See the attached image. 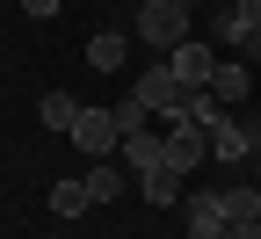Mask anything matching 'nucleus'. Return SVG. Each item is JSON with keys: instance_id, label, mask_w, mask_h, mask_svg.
Wrapping results in <instances>:
<instances>
[{"instance_id": "4", "label": "nucleus", "mask_w": 261, "mask_h": 239, "mask_svg": "<svg viewBox=\"0 0 261 239\" xmlns=\"http://www.w3.org/2000/svg\"><path fill=\"white\" fill-rule=\"evenodd\" d=\"M254 29H261V0H218V15H211V44L218 51H240Z\"/></svg>"}, {"instance_id": "19", "label": "nucleus", "mask_w": 261, "mask_h": 239, "mask_svg": "<svg viewBox=\"0 0 261 239\" xmlns=\"http://www.w3.org/2000/svg\"><path fill=\"white\" fill-rule=\"evenodd\" d=\"M58 8H65V0H22V15H37V22H51Z\"/></svg>"}, {"instance_id": "16", "label": "nucleus", "mask_w": 261, "mask_h": 239, "mask_svg": "<svg viewBox=\"0 0 261 239\" xmlns=\"http://www.w3.org/2000/svg\"><path fill=\"white\" fill-rule=\"evenodd\" d=\"M218 203H225V218H261L254 181H225V189H218Z\"/></svg>"}, {"instance_id": "7", "label": "nucleus", "mask_w": 261, "mask_h": 239, "mask_svg": "<svg viewBox=\"0 0 261 239\" xmlns=\"http://www.w3.org/2000/svg\"><path fill=\"white\" fill-rule=\"evenodd\" d=\"M167 65H174L181 87H211V73H218V44H196V37H189V44L167 51Z\"/></svg>"}, {"instance_id": "10", "label": "nucleus", "mask_w": 261, "mask_h": 239, "mask_svg": "<svg viewBox=\"0 0 261 239\" xmlns=\"http://www.w3.org/2000/svg\"><path fill=\"white\" fill-rule=\"evenodd\" d=\"M80 109H87V101H73L65 87H44V101H37V116H44V130H58V138H73V123H80Z\"/></svg>"}, {"instance_id": "2", "label": "nucleus", "mask_w": 261, "mask_h": 239, "mask_svg": "<svg viewBox=\"0 0 261 239\" xmlns=\"http://www.w3.org/2000/svg\"><path fill=\"white\" fill-rule=\"evenodd\" d=\"M138 37H145L152 51L189 44V8H181V0H138Z\"/></svg>"}, {"instance_id": "20", "label": "nucleus", "mask_w": 261, "mask_h": 239, "mask_svg": "<svg viewBox=\"0 0 261 239\" xmlns=\"http://www.w3.org/2000/svg\"><path fill=\"white\" fill-rule=\"evenodd\" d=\"M240 123H247V145L261 152V116H240Z\"/></svg>"}, {"instance_id": "11", "label": "nucleus", "mask_w": 261, "mask_h": 239, "mask_svg": "<svg viewBox=\"0 0 261 239\" xmlns=\"http://www.w3.org/2000/svg\"><path fill=\"white\" fill-rule=\"evenodd\" d=\"M116 160L130 167V174H145V167H167V152H160V130H130V138L116 145Z\"/></svg>"}, {"instance_id": "12", "label": "nucleus", "mask_w": 261, "mask_h": 239, "mask_svg": "<svg viewBox=\"0 0 261 239\" xmlns=\"http://www.w3.org/2000/svg\"><path fill=\"white\" fill-rule=\"evenodd\" d=\"M123 51H130V37H123V29H94V37H87V65H94V73H116V65H123Z\"/></svg>"}, {"instance_id": "8", "label": "nucleus", "mask_w": 261, "mask_h": 239, "mask_svg": "<svg viewBox=\"0 0 261 239\" xmlns=\"http://www.w3.org/2000/svg\"><path fill=\"white\" fill-rule=\"evenodd\" d=\"M211 94L225 101V109H240V101L254 94V65H247V58H218V73H211Z\"/></svg>"}, {"instance_id": "21", "label": "nucleus", "mask_w": 261, "mask_h": 239, "mask_svg": "<svg viewBox=\"0 0 261 239\" xmlns=\"http://www.w3.org/2000/svg\"><path fill=\"white\" fill-rule=\"evenodd\" d=\"M240 58H261V29H254V37H247V44H240Z\"/></svg>"}, {"instance_id": "6", "label": "nucleus", "mask_w": 261, "mask_h": 239, "mask_svg": "<svg viewBox=\"0 0 261 239\" xmlns=\"http://www.w3.org/2000/svg\"><path fill=\"white\" fill-rule=\"evenodd\" d=\"M181 225H189V239H225V203H218V189H196V196H181Z\"/></svg>"}, {"instance_id": "15", "label": "nucleus", "mask_w": 261, "mask_h": 239, "mask_svg": "<svg viewBox=\"0 0 261 239\" xmlns=\"http://www.w3.org/2000/svg\"><path fill=\"white\" fill-rule=\"evenodd\" d=\"M51 210H58V218H80V210H94L87 181H80V174H73V181H51Z\"/></svg>"}, {"instance_id": "13", "label": "nucleus", "mask_w": 261, "mask_h": 239, "mask_svg": "<svg viewBox=\"0 0 261 239\" xmlns=\"http://www.w3.org/2000/svg\"><path fill=\"white\" fill-rule=\"evenodd\" d=\"M138 196L152 203V210H167V203H181V174H174V167H145V174H138Z\"/></svg>"}, {"instance_id": "22", "label": "nucleus", "mask_w": 261, "mask_h": 239, "mask_svg": "<svg viewBox=\"0 0 261 239\" xmlns=\"http://www.w3.org/2000/svg\"><path fill=\"white\" fill-rule=\"evenodd\" d=\"M181 8H218V0H181Z\"/></svg>"}, {"instance_id": "5", "label": "nucleus", "mask_w": 261, "mask_h": 239, "mask_svg": "<svg viewBox=\"0 0 261 239\" xmlns=\"http://www.w3.org/2000/svg\"><path fill=\"white\" fill-rule=\"evenodd\" d=\"M73 145H80L87 160H116L123 130H116V116H109V109H80V123H73Z\"/></svg>"}, {"instance_id": "23", "label": "nucleus", "mask_w": 261, "mask_h": 239, "mask_svg": "<svg viewBox=\"0 0 261 239\" xmlns=\"http://www.w3.org/2000/svg\"><path fill=\"white\" fill-rule=\"evenodd\" d=\"M254 196H261V181H254Z\"/></svg>"}, {"instance_id": "17", "label": "nucleus", "mask_w": 261, "mask_h": 239, "mask_svg": "<svg viewBox=\"0 0 261 239\" xmlns=\"http://www.w3.org/2000/svg\"><path fill=\"white\" fill-rule=\"evenodd\" d=\"M109 116H116V130H123V138H130V130H152V109H145L138 94H123L116 109H109Z\"/></svg>"}, {"instance_id": "3", "label": "nucleus", "mask_w": 261, "mask_h": 239, "mask_svg": "<svg viewBox=\"0 0 261 239\" xmlns=\"http://www.w3.org/2000/svg\"><path fill=\"white\" fill-rule=\"evenodd\" d=\"M130 94H138V101H145V109H152L160 123H174V116H181V101H189V87L174 80V65H167V58H160V65H145Z\"/></svg>"}, {"instance_id": "14", "label": "nucleus", "mask_w": 261, "mask_h": 239, "mask_svg": "<svg viewBox=\"0 0 261 239\" xmlns=\"http://www.w3.org/2000/svg\"><path fill=\"white\" fill-rule=\"evenodd\" d=\"M80 181H87L94 203H116V196H123V160H87V174H80Z\"/></svg>"}, {"instance_id": "9", "label": "nucleus", "mask_w": 261, "mask_h": 239, "mask_svg": "<svg viewBox=\"0 0 261 239\" xmlns=\"http://www.w3.org/2000/svg\"><path fill=\"white\" fill-rule=\"evenodd\" d=\"M211 160H218V167H240V160H254V145H247V123H240V116H218V123H211Z\"/></svg>"}, {"instance_id": "18", "label": "nucleus", "mask_w": 261, "mask_h": 239, "mask_svg": "<svg viewBox=\"0 0 261 239\" xmlns=\"http://www.w3.org/2000/svg\"><path fill=\"white\" fill-rule=\"evenodd\" d=\"M225 239H261V218H232V225H225Z\"/></svg>"}, {"instance_id": "1", "label": "nucleus", "mask_w": 261, "mask_h": 239, "mask_svg": "<svg viewBox=\"0 0 261 239\" xmlns=\"http://www.w3.org/2000/svg\"><path fill=\"white\" fill-rule=\"evenodd\" d=\"M160 152H167L174 174H196V167L211 160V130L189 123V116H174V123H160Z\"/></svg>"}]
</instances>
